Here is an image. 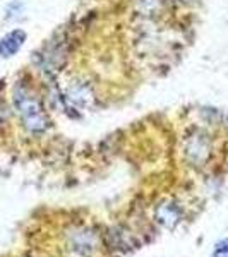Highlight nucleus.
<instances>
[{"mask_svg":"<svg viewBox=\"0 0 228 257\" xmlns=\"http://www.w3.org/2000/svg\"><path fill=\"white\" fill-rule=\"evenodd\" d=\"M12 98H14V106L26 131L33 132V134H40V132L47 131L50 123L48 115L41 105L38 94L33 91L30 84L19 81L14 86Z\"/></svg>","mask_w":228,"mask_h":257,"instance_id":"1","label":"nucleus"},{"mask_svg":"<svg viewBox=\"0 0 228 257\" xmlns=\"http://www.w3.org/2000/svg\"><path fill=\"white\" fill-rule=\"evenodd\" d=\"M184 151H185V158L190 163L196 165V167H202L206 163V160L209 158V153H211V144L208 136L201 131L190 134L187 141H185Z\"/></svg>","mask_w":228,"mask_h":257,"instance_id":"2","label":"nucleus"},{"mask_svg":"<svg viewBox=\"0 0 228 257\" xmlns=\"http://www.w3.org/2000/svg\"><path fill=\"white\" fill-rule=\"evenodd\" d=\"M65 98L77 108H88L94 101V93L86 81H74L65 91Z\"/></svg>","mask_w":228,"mask_h":257,"instance_id":"3","label":"nucleus"},{"mask_svg":"<svg viewBox=\"0 0 228 257\" xmlns=\"http://www.w3.org/2000/svg\"><path fill=\"white\" fill-rule=\"evenodd\" d=\"M26 31L23 30H12L11 33H7L6 36L0 38V57L2 59H11L16 53L23 48V45L26 43Z\"/></svg>","mask_w":228,"mask_h":257,"instance_id":"4","label":"nucleus"},{"mask_svg":"<svg viewBox=\"0 0 228 257\" xmlns=\"http://www.w3.org/2000/svg\"><path fill=\"white\" fill-rule=\"evenodd\" d=\"M180 218H182V211L172 201L161 202L158 208H156V221H158V225L167 228V230H173V228L179 225Z\"/></svg>","mask_w":228,"mask_h":257,"instance_id":"5","label":"nucleus"},{"mask_svg":"<svg viewBox=\"0 0 228 257\" xmlns=\"http://www.w3.org/2000/svg\"><path fill=\"white\" fill-rule=\"evenodd\" d=\"M70 245H72L76 252H79V254L89 255L94 250V247H96V237L89 230H77L76 233H72Z\"/></svg>","mask_w":228,"mask_h":257,"instance_id":"6","label":"nucleus"},{"mask_svg":"<svg viewBox=\"0 0 228 257\" xmlns=\"http://www.w3.org/2000/svg\"><path fill=\"white\" fill-rule=\"evenodd\" d=\"M163 0H136V7L143 16H155L161 11Z\"/></svg>","mask_w":228,"mask_h":257,"instance_id":"7","label":"nucleus"},{"mask_svg":"<svg viewBox=\"0 0 228 257\" xmlns=\"http://www.w3.org/2000/svg\"><path fill=\"white\" fill-rule=\"evenodd\" d=\"M213 257H228V238H223L214 245Z\"/></svg>","mask_w":228,"mask_h":257,"instance_id":"8","label":"nucleus"},{"mask_svg":"<svg viewBox=\"0 0 228 257\" xmlns=\"http://www.w3.org/2000/svg\"><path fill=\"white\" fill-rule=\"evenodd\" d=\"M23 11V4L19 2H12L7 6V18H14V16H18V12Z\"/></svg>","mask_w":228,"mask_h":257,"instance_id":"9","label":"nucleus"},{"mask_svg":"<svg viewBox=\"0 0 228 257\" xmlns=\"http://www.w3.org/2000/svg\"><path fill=\"white\" fill-rule=\"evenodd\" d=\"M4 117H6V108H4V103H2V99H0V123H2Z\"/></svg>","mask_w":228,"mask_h":257,"instance_id":"10","label":"nucleus"}]
</instances>
